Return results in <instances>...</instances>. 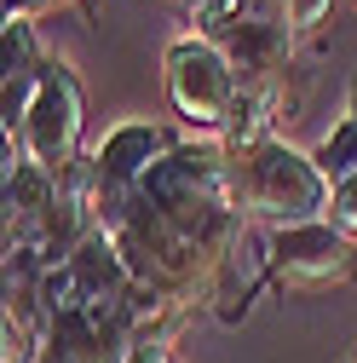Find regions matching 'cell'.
Returning <instances> with one entry per match:
<instances>
[{"label": "cell", "mask_w": 357, "mask_h": 363, "mask_svg": "<svg viewBox=\"0 0 357 363\" xmlns=\"http://www.w3.org/2000/svg\"><path fill=\"white\" fill-rule=\"evenodd\" d=\"M225 196L242 219H259L265 231H283V225H311V219H329L334 185L317 173L311 150L288 145L283 133L265 139L242 156H231L225 173Z\"/></svg>", "instance_id": "obj_1"}, {"label": "cell", "mask_w": 357, "mask_h": 363, "mask_svg": "<svg viewBox=\"0 0 357 363\" xmlns=\"http://www.w3.org/2000/svg\"><path fill=\"white\" fill-rule=\"evenodd\" d=\"M162 86H167L173 116L185 127H196V133H208V139L225 133V121L237 110V93H242L231 58L202 35H178L162 52Z\"/></svg>", "instance_id": "obj_2"}, {"label": "cell", "mask_w": 357, "mask_h": 363, "mask_svg": "<svg viewBox=\"0 0 357 363\" xmlns=\"http://www.w3.org/2000/svg\"><path fill=\"white\" fill-rule=\"evenodd\" d=\"M18 145L35 167H47V173H69L86 150H81V133H86V93H81V81L64 58H47V75H40L35 86V99L23 110L18 127Z\"/></svg>", "instance_id": "obj_3"}, {"label": "cell", "mask_w": 357, "mask_h": 363, "mask_svg": "<svg viewBox=\"0 0 357 363\" xmlns=\"http://www.w3.org/2000/svg\"><path fill=\"white\" fill-rule=\"evenodd\" d=\"M265 259H271V283L283 294H329L351 283L357 237H346L334 219L283 225V231H265Z\"/></svg>", "instance_id": "obj_4"}, {"label": "cell", "mask_w": 357, "mask_h": 363, "mask_svg": "<svg viewBox=\"0 0 357 363\" xmlns=\"http://www.w3.org/2000/svg\"><path fill=\"white\" fill-rule=\"evenodd\" d=\"M231 150L219 139H178L139 185L144 208H191V202H231L225 196Z\"/></svg>", "instance_id": "obj_5"}, {"label": "cell", "mask_w": 357, "mask_h": 363, "mask_svg": "<svg viewBox=\"0 0 357 363\" xmlns=\"http://www.w3.org/2000/svg\"><path fill=\"white\" fill-rule=\"evenodd\" d=\"M178 139L162 127V121H115L104 139L86 150V162H93V179L98 185H121V191H139L150 167L173 150Z\"/></svg>", "instance_id": "obj_6"}, {"label": "cell", "mask_w": 357, "mask_h": 363, "mask_svg": "<svg viewBox=\"0 0 357 363\" xmlns=\"http://www.w3.org/2000/svg\"><path fill=\"white\" fill-rule=\"evenodd\" d=\"M265 283H271L265 237L242 231V237H237V248L219 259L213 283H208V311H213L225 329H237V323H248V311H254V300H259V289H265Z\"/></svg>", "instance_id": "obj_7"}, {"label": "cell", "mask_w": 357, "mask_h": 363, "mask_svg": "<svg viewBox=\"0 0 357 363\" xmlns=\"http://www.w3.org/2000/svg\"><path fill=\"white\" fill-rule=\"evenodd\" d=\"M0 64H6V81H0V110H6V127H18L23 110H29V99H35V86H40V75H47V52H40L29 18H12V12H6Z\"/></svg>", "instance_id": "obj_8"}, {"label": "cell", "mask_w": 357, "mask_h": 363, "mask_svg": "<svg viewBox=\"0 0 357 363\" xmlns=\"http://www.w3.org/2000/svg\"><path fill=\"white\" fill-rule=\"evenodd\" d=\"M311 162H317V173L329 179V185H346V179H357V121L340 116V121L323 133V145L311 150Z\"/></svg>", "instance_id": "obj_9"}, {"label": "cell", "mask_w": 357, "mask_h": 363, "mask_svg": "<svg viewBox=\"0 0 357 363\" xmlns=\"http://www.w3.org/2000/svg\"><path fill=\"white\" fill-rule=\"evenodd\" d=\"M69 6H81L86 18H93V12H98V0H6V12H12V18H29V23L52 18V12H69Z\"/></svg>", "instance_id": "obj_10"}, {"label": "cell", "mask_w": 357, "mask_h": 363, "mask_svg": "<svg viewBox=\"0 0 357 363\" xmlns=\"http://www.w3.org/2000/svg\"><path fill=\"white\" fill-rule=\"evenodd\" d=\"M334 12V0H283V18L294 23V35H305V29H317L323 18Z\"/></svg>", "instance_id": "obj_11"}, {"label": "cell", "mask_w": 357, "mask_h": 363, "mask_svg": "<svg viewBox=\"0 0 357 363\" xmlns=\"http://www.w3.org/2000/svg\"><path fill=\"white\" fill-rule=\"evenodd\" d=\"M121 363H173V340H162V335H132L127 352H121Z\"/></svg>", "instance_id": "obj_12"}, {"label": "cell", "mask_w": 357, "mask_h": 363, "mask_svg": "<svg viewBox=\"0 0 357 363\" xmlns=\"http://www.w3.org/2000/svg\"><path fill=\"white\" fill-rule=\"evenodd\" d=\"M329 219L340 225L346 237H357V179H346V185H334V202H329Z\"/></svg>", "instance_id": "obj_13"}, {"label": "cell", "mask_w": 357, "mask_h": 363, "mask_svg": "<svg viewBox=\"0 0 357 363\" xmlns=\"http://www.w3.org/2000/svg\"><path fill=\"white\" fill-rule=\"evenodd\" d=\"M346 116L357 121V81H351V99H346Z\"/></svg>", "instance_id": "obj_14"}, {"label": "cell", "mask_w": 357, "mask_h": 363, "mask_svg": "<svg viewBox=\"0 0 357 363\" xmlns=\"http://www.w3.org/2000/svg\"><path fill=\"white\" fill-rule=\"evenodd\" d=\"M167 6H191V12H196V6H202V0H167Z\"/></svg>", "instance_id": "obj_15"}, {"label": "cell", "mask_w": 357, "mask_h": 363, "mask_svg": "<svg viewBox=\"0 0 357 363\" xmlns=\"http://www.w3.org/2000/svg\"><path fill=\"white\" fill-rule=\"evenodd\" d=\"M40 363H64V357H58V352H52V346H47V357H40Z\"/></svg>", "instance_id": "obj_16"}]
</instances>
